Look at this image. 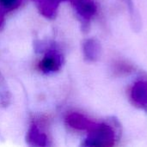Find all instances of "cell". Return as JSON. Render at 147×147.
Listing matches in <instances>:
<instances>
[{"label": "cell", "instance_id": "obj_2", "mask_svg": "<svg viewBox=\"0 0 147 147\" xmlns=\"http://www.w3.org/2000/svg\"><path fill=\"white\" fill-rule=\"evenodd\" d=\"M130 99L134 105L147 112V81H136L130 90Z\"/></svg>", "mask_w": 147, "mask_h": 147}, {"label": "cell", "instance_id": "obj_8", "mask_svg": "<svg viewBox=\"0 0 147 147\" xmlns=\"http://www.w3.org/2000/svg\"><path fill=\"white\" fill-rule=\"evenodd\" d=\"M0 4L8 9H13L20 4V0H0Z\"/></svg>", "mask_w": 147, "mask_h": 147}, {"label": "cell", "instance_id": "obj_4", "mask_svg": "<svg viewBox=\"0 0 147 147\" xmlns=\"http://www.w3.org/2000/svg\"><path fill=\"white\" fill-rule=\"evenodd\" d=\"M72 3L78 14L87 20L96 14V7L92 0H72Z\"/></svg>", "mask_w": 147, "mask_h": 147}, {"label": "cell", "instance_id": "obj_6", "mask_svg": "<svg viewBox=\"0 0 147 147\" xmlns=\"http://www.w3.org/2000/svg\"><path fill=\"white\" fill-rule=\"evenodd\" d=\"M84 53L87 59L90 60H95L98 58L100 53V46L99 43L93 39L88 40L84 43Z\"/></svg>", "mask_w": 147, "mask_h": 147}, {"label": "cell", "instance_id": "obj_1", "mask_svg": "<svg viewBox=\"0 0 147 147\" xmlns=\"http://www.w3.org/2000/svg\"><path fill=\"white\" fill-rule=\"evenodd\" d=\"M115 133L112 127L98 123V125L89 133L86 146H112L115 145Z\"/></svg>", "mask_w": 147, "mask_h": 147}, {"label": "cell", "instance_id": "obj_7", "mask_svg": "<svg viewBox=\"0 0 147 147\" xmlns=\"http://www.w3.org/2000/svg\"><path fill=\"white\" fill-rule=\"evenodd\" d=\"M115 72H118L121 74H127V73H130L133 71V66L126 62L123 61H118L117 63L115 64Z\"/></svg>", "mask_w": 147, "mask_h": 147}, {"label": "cell", "instance_id": "obj_5", "mask_svg": "<svg viewBox=\"0 0 147 147\" xmlns=\"http://www.w3.org/2000/svg\"><path fill=\"white\" fill-rule=\"evenodd\" d=\"M60 60L55 54H47L40 62V68L44 71H55L59 68Z\"/></svg>", "mask_w": 147, "mask_h": 147}, {"label": "cell", "instance_id": "obj_3", "mask_svg": "<svg viewBox=\"0 0 147 147\" xmlns=\"http://www.w3.org/2000/svg\"><path fill=\"white\" fill-rule=\"evenodd\" d=\"M67 122L71 127L75 129L84 130V131H88L89 133L92 131L98 125V123H96L86 118L84 115L78 113L71 114L67 117Z\"/></svg>", "mask_w": 147, "mask_h": 147}]
</instances>
